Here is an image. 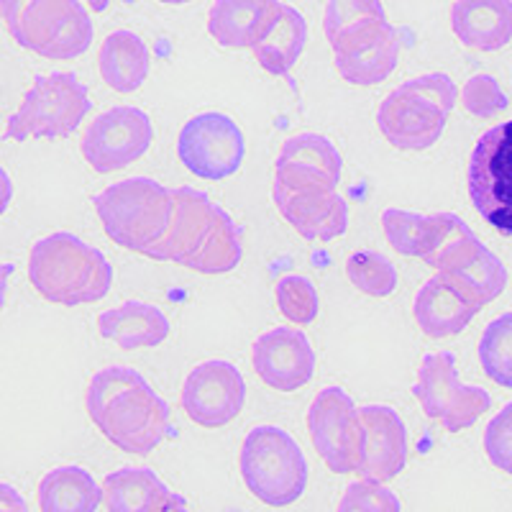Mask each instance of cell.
<instances>
[{
  "instance_id": "1",
  "label": "cell",
  "mask_w": 512,
  "mask_h": 512,
  "mask_svg": "<svg viewBox=\"0 0 512 512\" xmlns=\"http://www.w3.org/2000/svg\"><path fill=\"white\" fill-rule=\"evenodd\" d=\"M85 408L98 431L116 448L149 456L169 433V405L131 367H105L93 374Z\"/></svg>"
},
{
  "instance_id": "2",
  "label": "cell",
  "mask_w": 512,
  "mask_h": 512,
  "mask_svg": "<svg viewBox=\"0 0 512 512\" xmlns=\"http://www.w3.org/2000/svg\"><path fill=\"white\" fill-rule=\"evenodd\" d=\"M154 262H175L200 274H226L241 264L244 244L226 210L195 187L172 190V218L149 249Z\"/></svg>"
},
{
  "instance_id": "3",
  "label": "cell",
  "mask_w": 512,
  "mask_h": 512,
  "mask_svg": "<svg viewBox=\"0 0 512 512\" xmlns=\"http://www.w3.org/2000/svg\"><path fill=\"white\" fill-rule=\"evenodd\" d=\"M29 280L54 305H88L103 300L113 285V267L95 246L75 233L57 231L31 246Z\"/></svg>"
},
{
  "instance_id": "4",
  "label": "cell",
  "mask_w": 512,
  "mask_h": 512,
  "mask_svg": "<svg viewBox=\"0 0 512 512\" xmlns=\"http://www.w3.org/2000/svg\"><path fill=\"white\" fill-rule=\"evenodd\" d=\"M108 239L121 249L149 254L172 218V190L152 177H128L93 198Z\"/></svg>"
},
{
  "instance_id": "5",
  "label": "cell",
  "mask_w": 512,
  "mask_h": 512,
  "mask_svg": "<svg viewBox=\"0 0 512 512\" xmlns=\"http://www.w3.org/2000/svg\"><path fill=\"white\" fill-rule=\"evenodd\" d=\"M239 469L246 489L269 507H290L308 487L303 448L280 425H256L241 443Z\"/></svg>"
},
{
  "instance_id": "6",
  "label": "cell",
  "mask_w": 512,
  "mask_h": 512,
  "mask_svg": "<svg viewBox=\"0 0 512 512\" xmlns=\"http://www.w3.org/2000/svg\"><path fill=\"white\" fill-rule=\"evenodd\" d=\"M88 88L72 72L39 75L24 103L8 118L6 139H67L90 113Z\"/></svg>"
},
{
  "instance_id": "7",
  "label": "cell",
  "mask_w": 512,
  "mask_h": 512,
  "mask_svg": "<svg viewBox=\"0 0 512 512\" xmlns=\"http://www.w3.org/2000/svg\"><path fill=\"white\" fill-rule=\"evenodd\" d=\"M18 47L44 59L67 62L93 44V18L80 0H31L8 26Z\"/></svg>"
},
{
  "instance_id": "8",
  "label": "cell",
  "mask_w": 512,
  "mask_h": 512,
  "mask_svg": "<svg viewBox=\"0 0 512 512\" xmlns=\"http://www.w3.org/2000/svg\"><path fill=\"white\" fill-rule=\"evenodd\" d=\"M413 395L418 397L423 413L438 420L448 433L472 428L492 408V397L487 390L461 382L456 374V356L451 351L423 356Z\"/></svg>"
},
{
  "instance_id": "9",
  "label": "cell",
  "mask_w": 512,
  "mask_h": 512,
  "mask_svg": "<svg viewBox=\"0 0 512 512\" xmlns=\"http://www.w3.org/2000/svg\"><path fill=\"white\" fill-rule=\"evenodd\" d=\"M308 433L318 456L333 474L359 472L367 433L349 392L341 387L320 390L310 402Z\"/></svg>"
},
{
  "instance_id": "10",
  "label": "cell",
  "mask_w": 512,
  "mask_h": 512,
  "mask_svg": "<svg viewBox=\"0 0 512 512\" xmlns=\"http://www.w3.org/2000/svg\"><path fill=\"white\" fill-rule=\"evenodd\" d=\"M469 195L479 216L512 239V121L489 128L474 146Z\"/></svg>"
},
{
  "instance_id": "11",
  "label": "cell",
  "mask_w": 512,
  "mask_h": 512,
  "mask_svg": "<svg viewBox=\"0 0 512 512\" xmlns=\"http://www.w3.org/2000/svg\"><path fill=\"white\" fill-rule=\"evenodd\" d=\"M177 154L187 172L218 182L239 172L246 141L239 123L226 113H198L182 126Z\"/></svg>"
},
{
  "instance_id": "12",
  "label": "cell",
  "mask_w": 512,
  "mask_h": 512,
  "mask_svg": "<svg viewBox=\"0 0 512 512\" xmlns=\"http://www.w3.org/2000/svg\"><path fill=\"white\" fill-rule=\"evenodd\" d=\"M272 198L277 210L305 241H328L349 228V205L341 192L326 182L274 177Z\"/></svg>"
},
{
  "instance_id": "13",
  "label": "cell",
  "mask_w": 512,
  "mask_h": 512,
  "mask_svg": "<svg viewBox=\"0 0 512 512\" xmlns=\"http://www.w3.org/2000/svg\"><path fill=\"white\" fill-rule=\"evenodd\" d=\"M154 141L152 118L134 105H116L100 113L82 136V157L95 172L108 175L139 162Z\"/></svg>"
},
{
  "instance_id": "14",
  "label": "cell",
  "mask_w": 512,
  "mask_h": 512,
  "mask_svg": "<svg viewBox=\"0 0 512 512\" xmlns=\"http://www.w3.org/2000/svg\"><path fill=\"white\" fill-rule=\"evenodd\" d=\"M338 75L351 85H379L395 72L400 62V36L387 18L359 24L331 41Z\"/></svg>"
},
{
  "instance_id": "15",
  "label": "cell",
  "mask_w": 512,
  "mask_h": 512,
  "mask_svg": "<svg viewBox=\"0 0 512 512\" xmlns=\"http://www.w3.org/2000/svg\"><path fill=\"white\" fill-rule=\"evenodd\" d=\"M180 402L187 418L200 428H223L244 410L246 382L231 361H203L187 374Z\"/></svg>"
},
{
  "instance_id": "16",
  "label": "cell",
  "mask_w": 512,
  "mask_h": 512,
  "mask_svg": "<svg viewBox=\"0 0 512 512\" xmlns=\"http://www.w3.org/2000/svg\"><path fill=\"white\" fill-rule=\"evenodd\" d=\"M256 377L277 392H295L313 379L315 351L297 328H272L251 346Z\"/></svg>"
},
{
  "instance_id": "17",
  "label": "cell",
  "mask_w": 512,
  "mask_h": 512,
  "mask_svg": "<svg viewBox=\"0 0 512 512\" xmlns=\"http://www.w3.org/2000/svg\"><path fill=\"white\" fill-rule=\"evenodd\" d=\"M446 118L438 105L408 90H392L377 111V126L395 149L420 152L436 144L446 131Z\"/></svg>"
},
{
  "instance_id": "18",
  "label": "cell",
  "mask_w": 512,
  "mask_h": 512,
  "mask_svg": "<svg viewBox=\"0 0 512 512\" xmlns=\"http://www.w3.org/2000/svg\"><path fill=\"white\" fill-rule=\"evenodd\" d=\"M359 418L364 423L367 443L356 474L382 484L392 482L408 464V428L402 423L400 413L390 405H364L359 408Z\"/></svg>"
},
{
  "instance_id": "19",
  "label": "cell",
  "mask_w": 512,
  "mask_h": 512,
  "mask_svg": "<svg viewBox=\"0 0 512 512\" xmlns=\"http://www.w3.org/2000/svg\"><path fill=\"white\" fill-rule=\"evenodd\" d=\"M482 308L456 290L441 272L425 282L415 295L413 315L420 331L431 338L459 336Z\"/></svg>"
},
{
  "instance_id": "20",
  "label": "cell",
  "mask_w": 512,
  "mask_h": 512,
  "mask_svg": "<svg viewBox=\"0 0 512 512\" xmlns=\"http://www.w3.org/2000/svg\"><path fill=\"white\" fill-rule=\"evenodd\" d=\"M451 29L477 52H500L512 41V0H454Z\"/></svg>"
},
{
  "instance_id": "21",
  "label": "cell",
  "mask_w": 512,
  "mask_h": 512,
  "mask_svg": "<svg viewBox=\"0 0 512 512\" xmlns=\"http://www.w3.org/2000/svg\"><path fill=\"white\" fill-rule=\"evenodd\" d=\"M280 8V0H216L208 16V34L226 49H254Z\"/></svg>"
},
{
  "instance_id": "22",
  "label": "cell",
  "mask_w": 512,
  "mask_h": 512,
  "mask_svg": "<svg viewBox=\"0 0 512 512\" xmlns=\"http://www.w3.org/2000/svg\"><path fill=\"white\" fill-rule=\"evenodd\" d=\"M341 169H344V159L333 146V141L305 131V134L290 136L282 144V152L274 164V177L326 182V185L338 187Z\"/></svg>"
},
{
  "instance_id": "23",
  "label": "cell",
  "mask_w": 512,
  "mask_h": 512,
  "mask_svg": "<svg viewBox=\"0 0 512 512\" xmlns=\"http://www.w3.org/2000/svg\"><path fill=\"white\" fill-rule=\"evenodd\" d=\"M98 331L105 341H113L126 351L157 349L167 341L169 320L157 305L128 300L121 308L98 315Z\"/></svg>"
},
{
  "instance_id": "24",
  "label": "cell",
  "mask_w": 512,
  "mask_h": 512,
  "mask_svg": "<svg viewBox=\"0 0 512 512\" xmlns=\"http://www.w3.org/2000/svg\"><path fill=\"white\" fill-rule=\"evenodd\" d=\"M149 47L139 34L128 29H118L105 36L98 54L100 77L116 93H134L149 77Z\"/></svg>"
},
{
  "instance_id": "25",
  "label": "cell",
  "mask_w": 512,
  "mask_h": 512,
  "mask_svg": "<svg viewBox=\"0 0 512 512\" xmlns=\"http://www.w3.org/2000/svg\"><path fill=\"white\" fill-rule=\"evenodd\" d=\"M172 489L146 466H123L103 479V502L108 512H159Z\"/></svg>"
},
{
  "instance_id": "26",
  "label": "cell",
  "mask_w": 512,
  "mask_h": 512,
  "mask_svg": "<svg viewBox=\"0 0 512 512\" xmlns=\"http://www.w3.org/2000/svg\"><path fill=\"white\" fill-rule=\"evenodd\" d=\"M305 44H308V21L297 8L282 3L280 13L267 29V34L256 41L251 52L269 75L285 77L297 64Z\"/></svg>"
},
{
  "instance_id": "27",
  "label": "cell",
  "mask_w": 512,
  "mask_h": 512,
  "mask_svg": "<svg viewBox=\"0 0 512 512\" xmlns=\"http://www.w3.org/2000/svg\"><path fill=\"white\" fill-rule=\"evenodd\" d=\"M103 487L82 466H57L39 482L41 512H98Z\"/></svg>"
},
{
  "instance_id": "28",
  "label": "cell",
  "mask_w": 512,
  "mask_h": 512,
  "mask_svg": "<svg viewBox=\"0 0 512 512\" xmlns=\"http://www.w3.org/2000/svg\"><path fill=\"white\" fill-rule=\"evenodd\" d=\"M482 246L484 244L474 236L472 228L466 226L464 218L456 213H433L428 244L420 259L438 272H454Z\"/></svg>"
},
{
  "instance_id": "29",
  "label": "cell",
  "mask_w": 512,
  "mask_h": 512,
  "mask_svg": "<svg viewBox=\"0 0 512 512\" xmlns=\"http://www.w3.org/2000/svg\"><path fill=\"white\" fill-rule=\"evenodd\" d=\"M441 274L456 290L464 292L477 308L495 303L507 287V267L487 246H482L472 259H466L459 269Z\"/></svg>"
},
{
  "instance_id": "30",
  "label": "cell",
  "mask_w": 512,
  "mask_h": 512,
  "mask_svg": "<svg viewBox=\"0 0 512 512\" xmlns=\"http://www.w3.org/2000/svg\"><path fill=\"white\" fill-rule=\"evenodd\" d=\"M477 354L484 374L505 390H512V313L500 315L484 328Z\"/></svg>"
},
{
  "instance_id": "31",
  "label": "cell",
  "mask_w": 512,
  "mask_h": 512,
  "mask_svg": "<svg viewBox=\"0 0 512 512\" xmlns=\"http://www.w3.org/2000/svg\"><path fill=\"white\" fill-rule=\"evenodd\" d=\"M346 277L359 292L369 297H387L397 287L395 264L379 251H356L346 262Z\"/></svg>"
},
{
  "instance_id": "32",
  "label": "cell",
  "mask_w": 512,
  "mask_h": 512,
  "mask_svg": "<svg viewBox=\"0 0 512 512\" xmlns=\"http://www.w3.org/2000/svg\"><path fill=\"white\" fill-rule=\"evenodd\" d=\"M384 236L392 249L402 256H415L420 259L428 244V231H431V216H420L410 210L387 208L382 213Z\"/></svg>"
},
{
  "instance_id": "33",
  "label": "cell",
  "mask_w": 512,
  "mask_h": 512,
  "mask_svg": "<svg viewBox=\"0 0 512 512\" xmlns=\"http://www.w3.org/2000/svg\"><path fill=\"white\" fill-rule=\"evenodd\" d=\"M277 308L295 326H310L320 310L318 290L303 274H285L277 282Z\"/></svg>"
},
{
  "instance_id": "34",
  "label": "cell",
  "mask_w": 512,
  "mask_h": 512,
  "mask_svg": "<svg viewBox=\"0 0 512 512\" xmlns=\"http://www.w3.org/2000/svg\"><path fill=\"white\" fill-rule=\"evenodd\" d=\"M374 18H387L382 0H328L326 16H323V31H326L328 44L354 26L367 24Z\"/></svg>"
},
{
  "instance_id": "35",
  "label": "cell",
  "mask_w": 512,
  "mask_h": 512,
  "mask_svg": "<svg viewBox=\"0 0 512 512\" xmlns=\"http://www.w3.org/2000/svg\"><path fill=\"white\" fill-rule=\"evenodd\" d=\"M336 512H402V502L387 484L356 479L346 487Z\"/></svg>"
},
{
  "instance_id": "36",
  "label": "cell",
  "mask_w": 512,
  "mask_h": 512,
  "mask_svg": "<svg viewBox=\"0 0 512 512\" xmlns=\"http://www.w3.org/2000/svg\"><path fill=\"white\" fill-rule=\"evenodd\" d=\"M461 105L472 113L474 118H495L510 108L505 90L492 75H474L466 80L461 88Z\"/></svg>"
},
{
  "instance_id": "37",
  "label": "cell",
  "mask_w": 512,
  "mask_h": 512,
  "mask_svg": "<svg viewBox=\"0 0 512 512\" xmlns=\"http://www.w3.org/2000/svg\"><path fill=\"white\" fill-rule=\"evenodd\" d=\"M484 451L500 472L512 474V402H507L505 408L489 420L484 431Z\"/></svg>"
},
{
  "instance_id": "38",
  "label": "cell",
  "mask_w": 512,
  "mask_h": 512,
  "mask_svg": "<svg viewBox=\"0 0 512 512\" xmlns=\"http://www.w3.org/2000/svg\"><path fill=\"white\" fill-rule=\"evenodd\" d=\"M402 90L408 93L420 95L428 103L438 105L443 113L454 111L456 100H459V88L456 82L446 75V72H431V75H420L415 80H408L405 85H400Z\"/></svg>"
},
{
  "instance_id": "39",
  "label": "cell",
  "mask_w": 512,
  "mask_h": 512,
  "mask_svg": "<svg viewBox=\"0 0 512 512\" xmlns=\"http://www.w3.org/2000/svg\"><path fill=\"white\" fill-rule=\"evenodd\" d=\"M0 510H29V505L16 487L0 482Z\"/></svg>"
},
{
  "instance_id": "40",
  "label": "cell",
  "mask_w": 512,
  "mask_h": 512,
  "mask_svg": "<svg viewBox=\"0 0 512 512\" xmlns=\"http://www.w3.org/2000/svg\"><path fill=\"white\" fill-rule=\"evenodd\" d=\"M31 0H0V18L6 21V26H13V21L18 18V13L29 6Z\"/></svg>"
},
{
  "instance_id": "41",
  "label": "cell",
  "mask_w": 512,
  "mask_h": 512,
  "mask_svg": "<svg viewBox=\"0 0 512 512\" xmlns=\"http://www.w3.org/2000/svg\"><path fill=\"white\" fill-rule=\"evenodd\" d=\"M13 200V182L11 177H8V172L3 167H0V216L6 213L8 205H11Z\"/></svg>"
},
{
  "instance_id": "42",
  "label": "cell",
  "mask_w": 512,
  "mask_h": 512,
  "mask_svg": "<svg viewBox=\"0 0 512 512\" xmlns=\"http://www.w3.org/2000/svg\"><path fill=\"white\" fill-rule=\"evenodd\" d=\"M159 512H190V507H187V500L182 495H177V492H172V495L167 497V502L162 505V510Z\"/></svg>"
},
{
  "instance_id": "43",
  "label": "cell",
  "mask_w": 512,
  "mask_h": 512,
  "mask_svg": "<svg viewBox=\"0 0 512 512\" xmlns=\"http://www.w3.org/2000/svg\"><path fill=\"white\" fill-rule=\"evenodd\" d=\"M13 264H0V310H3V303H6V282L13 274Z\"/></svg>"
},
{
  "instance_id": "44",
  "label": "cell",
  "mask_w": 512,
  "mask_h": 512,
  "mask_svg": "<svg viewBox=\"0 0 512 512\" xmlns=\"http://www.w3.org/2000/svg\"><path fill=\"white\" fill-rule=\"evenodd\" d=\"M88 6L93 8V13H105L111 6V0H88Z\"/></svg>"
},
{
  "instance_id": "45",
  "label": "cell",
  "mask_w": 512,
  "mask_h": 512,
  "mask_svg": "<svg viewBox=\"0 0 512 512\" xmlns=\"http://www.w3.org/2000/svg\"><path fill=\"white\" fill-rule=\"evenodd\" d=\"M164 6H185V3H192V0H159Z\"/></svg>"
},
{
  "instance_id": "46",
  "label": "cell",
  "mask_w": 512,
  "mask_h": 512,
  "mask_svg": "<svg viewBox=\"0 0 512 512\" xmlns=\"http://www.w3.org/2000/svg\"><path fill=\"white\" fill-rule=\"evenodd\" d=\"M0 512H29V510H0Z\"/></svg>"
}]
</instances>
